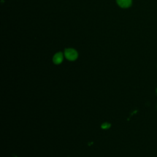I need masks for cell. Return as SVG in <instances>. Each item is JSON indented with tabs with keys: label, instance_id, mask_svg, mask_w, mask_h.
Segmentation results:
<instances>
[{
	"label": "cell",
	"instance_id": "cell-4",
	"mask_svg": "<svg viewBox=\"0 0 157 157\" xmlns=\"http://www.w3.org/2000/svg\"><path fill=\"white\" fill-rule=\"evenodd\" d=\"M109 127H110V124L107 123H105L102 125V128L103 129H107V128H109Z\"/></svg>",
	"mask_w": 157,
	"mask_h": 157
},
{
	"label": "cell",
	"instance_id": "cell-2",
	"mask_svg": "<svg viewBox=\"0 0 157 157\" xmlns=\"http://www.w3.org/2000/svg\"><path fill=\"white\" fill-rule=\"evenodd\" d=\"M118 5L122 8H128L131 6L132 0H117Z\"/></svg>",
	"mask_w": 157,
	"mask_h": 157
},
{
	"label": "cell",
	"instance_id": "cell-3",
	"mask_svg": "<svg viewBox=\"0 0 157 157\" xmlns=\"http://www.w3.org/2000/svg\"><path fill=\"white\" fill-rule=\"evenodd\" d=\"M63 59V53L61 52H58L54 55V56L53 58V61L55 64H58L62 62Z\"/></svg>",
	"mask_w": 157,
	"mask_h": 157
},
{
	"label": "cell",
	"instance_id": "cell-1",
	"mask_svg": "<svg viewBox=\"0 0 157 157\" xmlns=\"http://www.w3.org/2000/svg\"><path fill=\"white\" fill-rule=\"evenodd\" d=\"M65 57L70 61H74L78 56L77 51L73 48H66L64 52Z\"/></svg>",
	"mask_w": 157,
	"mask_h": 157
}]
</instances>
